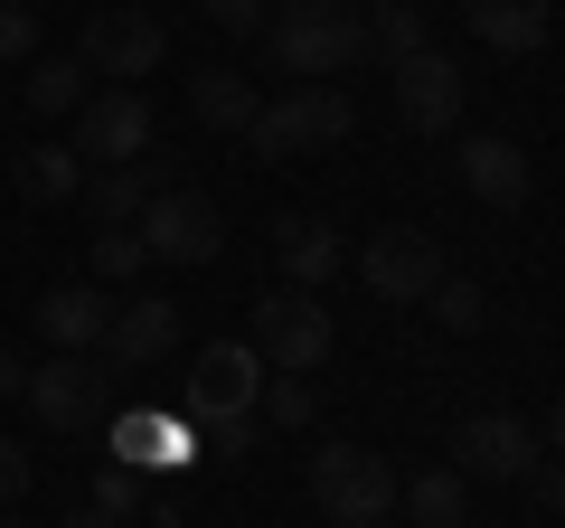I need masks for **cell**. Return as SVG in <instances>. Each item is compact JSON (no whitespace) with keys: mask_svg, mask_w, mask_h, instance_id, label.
<instances>
[{"mask_svg":"<svg viewBox=\"0 0 565 528\" xmlns=\"http://www.w3.org/2000/svg\"><path fill=\"white\" fill-rule=\"evenodd\" d=\"M264 57L292 85H330V76H349V66L367 57V29L340 0H282L274 20H264Z\"/></svg>","mask_w":565,"mask_h":528,"instance_id":"cell-1","label":"cell"},{"mask_svg":"<svg viewBox=\"0 0 565 528\" xmlns=\"http://www.w3.org/2000/svg\"><path fill=\"white\" fill-rule=\"evenodd\" d=\"M359 133V104L340 95V85H282V95L255 104V123H245L236 142L255 151V161H302V151H330Z\"/></svg>","mask_w":565,"mask_h":528,"instance_id":"cell-2","label":"cell"},{"mask_svg":"<svg viewBox=\"0 0 565 528\" xmlns=\"http://www.w3.org/2000/svg\"><path fill=\"white\" fill-rule=\"evenodd\" d=\"M311 509H321L330 528H377V519H396V463L367 453V444L311 453Z\"/></svg>","mask_w":565,"mask_h":528,"instance_id":"cell-3","label":"cell"},{"mask_svg":"<svg viewBox=\"0 0 565 528\" xmlns=\"http://www.w3.org/2000/svg\"><path fill=\"white\" fill-rule=\"evenodd\" d=\"M29 415L39 425H57V434H85V425H104V406H114V368L95 359V349H57L47 368H29Z\"/></svg>","mask_w":565,"mask_h":528,"instance_id":"cell-4","label":"cell"},{"mask_svg":"<svg viewBox=\"0 0 565 528\" xmlns=\"http://www.w3.org/2000/svg\"><path fill=\"white\" fill-rule=\"evenodd\" d=\"M161 57H170V29L151 20V10H95L85 39H76L85 76H95V85H132V95H141V76H151Z\"/></svg>","mask_w":565,"mask_h":528,"instance_id":"cell-5","label":"cell"},{"mask_svg":"<svg viewBox=\"0 0 565 528\" xmlns=\"http://www.w3.org/2000/svg\"><path fill=\"white\" fill-rule=\"evenodd\" d=\"M132 236H141V255L151 264H217V245H226V218H217V199L207 189H161V199L132 218Z\"/></svg>","mask_w":565,"mask_h":528,"instance_id":"cell-6","label":"cell"},{"mask_svg":"<svg viewBox=\"0 0 565 528\" xmlns=\"http://www.w3.org/2000/svg\"><path fill=\"white\" fill-rule=\"evenodd\" d=\"M444 274H452V255H444L434 226H377V236L359 245V284L377 293V303H424Z\"/></svg>","mask_w":565,"mask_h":528,"instance_id":"cell-7","label":"cell"},{"mask_svg":"<svg viewBox=\"0 0 565 528\" xmlns=\"http://www.w3.org/2000/svg\"><path fill=\"white\" fill-rule=\"evenodd\" d=\"M330 340H340V330H330V311L311 303V293H264L255 303V359L274 368V378H311V368L330 359Z\"/></svg>","mask_w":565,"mask_h":528,"instance_id":"cell-8","label":"cell"},{"mask_svg":"<svg viewBox=\"0 0 565 528\" xmlns=\"http://www.w3.org/2000/svg\"><path fill=\"white\" fill-rule=\"evenodd\" d=\"M76 161H95V170H122V161H141L151 151V95H132V85H95V95L76 104Z\"/></svg>","mask_w":565,"mask_h":528,"instance_id":"cell-9","label":"cell"},{"mask_svg":"<svg viewBox=\"0 0 565 528\" xmlns=\"http://www.w3.org/2000/svg\"><path fill=\"white\" fill-rule=\"evenodd\" d=\"M546 444H556V425H527V415H462V425H452V472H462V482H519Z\"/></svg>","mask_w":565,"mask_h":528,"instance_id":"cell-10","label":"cell"},{"mask_svg":"<svg viewBox=\"0 0 565 528\" xmlns=\"http://www.w3.org/2000/svg\"><path fill=\"white\" fill-rule=\"evenodd\" d=\"M396 76V123L405 133H462V104H471V85H462V66L444 57V47H424V57H405V66H386Z\"/></svg>","mask_w":565,"mask_h":528,"instance_id":"cell-11","label":"cell"},{"mask_svg":"<svg viewBox=\"0 0 565 528\" xmlns=\"http://www.w3.org/2000/svg\"><path fill=\"white\" fill-rule=\"evenodd\" d=\"M170 349H180V303H170V293H132V303H114L95 359L114 368V378H132V368H161Z\"/></svg>","mask_w":565,"mask_h":528,"instance_id":"cell-12","label":"cell"},{"mask_svg":"<svg viewBox=\"0 0 565 528\" xmlns=\"http://www.w3.org/2000/svg\"><path fill=\"white\" fill-rule=\"evenodd\" d=\"M255 387H264V359L245 340H207V359L189 368V397H180V415L199 425V415H245L255 406Z\"/></svg>","mask_w":565,"mask_h":528,"instance_id":"cell-13","label":"cell"},{"mask_svg":"<svg viewBox=\"0 0 565 528\" xmlns=\"http://www.w3.org/2000/svg\"><path fill=\"white\" fill-rule=\"evenodd\" d=\"M274 264H282V293H321V284H340L349 236L330 218H274Z\"/></svg>","mask_w":565,"mask_h":528,"instance_id":"cell-14","label":"cell"},{"mask_svg":"<svg viewBox=\"0 0 565 528\" xmlns=\"http://www.w3.org/2000/svg\"><path fill=\"white\" fill-rule=\"evenodd\" d=\"M452 170H462V189L481 208H527V151L509 142V133H462Z\"/></svg>","mask_w":565,"mask_h":528,"instance_id":"cell-15","label":"cell"},{"mask_svg":"<svg viewBox=\"0 0 565 528\" xmlns=\"http://www.w3.org/2000/svg\"><path fill=\"white\" fill-rule=\"evenodd\" d=\"M161 189H180V170H170L161 151H141V161H122V170H95L76 199H85V218H95V226H122V218H141V208L161 199Z\"/></svg>","mask_w":565,"mask_h":528,"instance_id":"cell-16","label":"cell"},{"mask_svg":"<svg viewBox=\"0 0 565 528\" xmlns=\"http://www.w3.org/2000/svg\"><path fill=\"white\" fill-rule=\"evenodd\" d=\"M104 321H114V303H104L95 284H47V293H39L47 349H104Z\"/></svg>","mask_w":565,"mask_h":528,"instance_id":"cell-17","label":"cell"},{"mask_svg":"<svg viewBox=\"0 0 565 528\" xmlns=\"http://www.w3.org/2000/svg\"><path fill=\"white\" fill-rule=\"evenodd\" d=\"M189 453H199V425H189V415H161V406H132L114 425V463L132 472V463H189Z\"/></svg>","mask_w":565,"mask_h":528,"instance_id":"cell-18","label":"cell"},{"mask_svg":"<svg viewBox=\"0 0 565 528\" xmlns=\"http://www.w3.org/2000/svg\"><path fill=\"white\" fill-rule=\"evenodd\" d=\"M396 500H405V528H462V519H471V482H462L452 463L396 482Z\"/></svg>","mask_w":565,"mask_h":528,"instance_id":"cell-19","label":"cell"},{"mask_svg":"<svg viewBox=\"0 0 565 528\" xmlns=\"http://www.w3.org/2000/svg\"><path fill=\"white\" fill-rule=\"evenodd\" d=\"M462 10L500 57H537L546 47V0H462Z\"/></svg>","mask_w":565,"mask_h":528,"instance_id":"cell-20","label":"cell"},{"mask_svg":"<svg viewBox=\"0 0 565 528\" xmlns=\"http://www.w3.org/2000/svg\"><path fill=\"white\" fill-rule=\"evenodd\" d=\"M255 76H236V66H207V76H189V114L207 123V133H245L255 123Z\"/></svg>","mask_w":565,"mask_h":528,"instance_id":"cell-21","label":"cell"},{"mask_svg":"<svg viewBox=\"0 0 565 528\" xmlns=\"http://www.w3.org/2000/svg\"><path fill=\"white\" fill-rule=\"evenodd\" d=\"M85 95H95V76H85L76 57H47V47H39V57H29V85H20V104H29V114L66 123V114H76V104H85Z\"/></svg>","mask_w":565,"mask_h":528,"instance_id":"cell-22","label":"cell"},{"mask_svg":"<svg viewBox=\"0 0 565 528\" xmlns=\"http://www.w3.org/2000/svg\"><path fill=\"white\" fill-rule=\"evenodd\" d=\"M10 180H20V199H76V189H85V161H76L66 142H39V151L10 161Z\"/></svg>","mask_w":565,"mask_h":528,"instance_id":"cell-23","label":"cell"},{"mask_svg":"<svg viewBox=\"0 0 565 528\" xmlns=\"http://www.w3.org/2000/svg\"><path fill=\"white\" fill-rule=\"evenodd\" d=\"M424 47H434V39H424V10H415V0H377V20H367V57L405 66V57H424Z\"/></svg>","mask_w":565,"mask_h":528,"instance_id":"cell-24","label":"cell"},{"mask_svg":"<svg viewBox=\"0 0 565 528\" xmlns=\"http://www.w3.org/2000/svg\"><path fill=\"white\" fill-rule=\"evenodd\" d=\"M255 415H264V434H302L311 415H321V397H311V378H264Z\"/></svg>","mask_w":565,"mask_h":528,"instance_id":"cell-25","label":"cell"},{"mask_svg":"<svg viewBox=\"0 0 565 528\" xmlns=\"http://www.w3.org/2000/svg\"><path fill=\"white\" fill-rule=\"evenodd\" d=\"M424 303H434V321H444L452 340H471V330H490V293L471 284V274H444V284L424 293Z\"/></svg>","mask_w":565,"mask_h":528,"instance_id":"cell-26","label":"cell"},{"mask_svg":"<svg viewBox=\"0 0 565 528\" xmlns=\"http://www.w3.org/2000/svg\"><path fill=\"white\" fill-rule=\"evenodd\" d=\"M264 444V415H199V453H217V463H245V453Z\"/></svg>","mask_w":565,"mask_h":528,"instance_id":"cell-27","label":"cell"},{"mask_svg":"<svg viewBox=\"0 0 565 528\" xmlns=\"http://www.w3.org/2000/svg\"><path fill=\"white\" fill-rule=\"evenodd\" d=\"M141 264H151V255H141L132 226H104V236H95V274H104V284H141Z\"/></svg>","mask_w":565,"mask_h":528,"instance_id":"cell-28","label":"cell"},{"mask_svg":"<svg viewBox=\"0 0 565 528\" xmlns=\"http://www.w3.org/2000/svg\"><path fill=\"white\" fill-rule=\"evenodd\" d=\"M29 57H39V10L0 0V66H29Z\"/></svg>","mask_w":565,"mask_h":528,"instance_id":"cell-29","label":"cell"},{"mask_svg":"<svg viewBox=\"0 0 565 528\" xmlns=\"http://www.w3.org/2000/svg\"><path fill=\"white\" fill-rule=\"evenodd\" d=\"M207 29H226V39H264V20H274V0H199Z\"/></svg>","mask_w":565,"mask_h":528,"instance_id":"cell-30","label":"cell"},{"mask_svg":"<svg viewBox=\"0 0 565 528\" xmlns=\"http://www.w3.org/2000/svg\"><path fill=\"white\" fill-rule=\"evenodd\" d=\"M519 482H527V509H537V519H556V509H565V472H556V453H537Z\"/></svg>","mask_w":565,"mask_h":528,"instance_id":"cell-31","label":"cell"},{"mask_svg":"<svg viewBox=\"0 0 565 528\" xmlns=\"http://www.w3.org/2000/svg\"><path fill=\"white\" fill-rule=\"evenodd\" d=\"M95 509H104V519H132V472H104V482H95Z\"/></svg>","mask_w":565,"mask_h":528,"instance_id":"cell-32","label":"cell"},{"mask_svg":"<svg viewBox=\"0 0 565 528\" xmlns=\"http://www.w3.org/2000/svg\"><path fill=\"white\" fill-rule=\"evenodd\" d=\"M20 490H29V453L0 434V500H20Z\"/></svg>","mask_w":565,"mask_h":528,"instance_id":"cell-33","label":"cell"},{"mask_svg":"<svg viewBox=\"0 0 565 528\" xmlns=\"http://www.w3.org/2000/svg\"><path fill=\"white\" fill-rule=\"evenodd\" d=\"M20 387H29V359H20V349H0V397H20Z\"/></svg>","mask_w":565,"mask_h":528,"instance_id":"cell-34","label":"cell"},{"mask_svg":"<svg viewBox=\"0 0 565 528\" xmlns=\"http://www.w3.org/2000/svg\"><path fill=\"white\" fill-rule=\"evenodd\" d=\"M57 528H122V519H104V509H76V519H57Z\"/></svg>","mask_w":565,"mask_h":528,"instance_id":"cell-35","label":"cell"},{"mask_svg":"<svg viewBox=\"0 0 565 528\" xmlns=\"http://www.w3.org/2000/svg\"><path fill=\"white\" fill-rule=\"evenodd\" d=\"M122 10H141V0H122Z\"/></svg>","mask_w":565,"mask_h":528,"instance_id":"cell-36","label":"cell"},{"mask_svg":"<svg viewBox=\"0 0 565 528\" xmlns=\"http://www.w3.org/2000/svg\"><path fill=\"white\" fill-rule=\"evenodd\" d=\"M0 104H10V85H0Z\"/></svg>","mask_w":565,"mask_h":528,"instance_id":"cell-37","label":"cell"},{"mask_svg":"<svg viewBox=\"0 0 565 528\" xmlns=\"http://www.w3.org/2000/svg\"><path fill=\"white\" fill-rule=\"evenodd\" d=\"M377 528H396V519H377Z\"/></svg>","mask_w":565,"mask_h":528,"instance_id":"cell-38","label":"cell"},{"mask_svg":"<svg viewBox=\"0 0 565 528\" xmlns=\"http://www.w3.org/2000/svg\"><path fill=\"white\" fill-rule=\"evenodd\" d=\"M340 10H349V0H340Z\"/></svg>","mask_w":565,"mask_h":528,"instance_id":"cell-39","label":"cell"}]
</instances>
